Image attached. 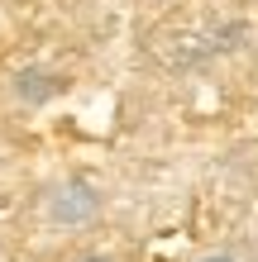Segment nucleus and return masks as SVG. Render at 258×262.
I'll use <instances>...</instances> for the list:
<instances>
[{
	"instance_id": "f257e3e1",
	"label": "nucleus",
	"mask_w": 258,
	"mask_h": 262,
	"mask_svg": "<svg viewBox=\"0 0 258 262\" xmlns=\"http://www.w3.org/2000/svg\"><path fill=\"white\" fill-rule=\"evenodd\" d=\"M43 214H48V224H57V229H86L101 214V195H96V186H86L82 177H63V181H53V186L43 191Z\"/></svg>"
},
{
	"instance_id": "f03ea898",
	"label": "nucleus",
	"mask_w": 258,
	"mask_h": 262,
	"mask_svg": "<svg viewBox=\"0 0 258 262\" xmlns=\"http://www.w3.org/2000/svg\"><path fill=\"white\" fill-rule=\"evenodd\" d=\"M196 262H239V257H234V253H201Z\"/></svg>"
},
{
	"instance_id": "7ed1b4c3",
	"label": "nucleus",
	"mask_w": 258,
	"mask_h": 262,
	"mask_svg": "<svg viewBox=\"0 0 258 262\" xmlns=\"http://www.w3.org/2000/svg\"><path fill=\"white\" fill-rule=\"evenodd\" d=\"M72 262H110V257H101V253H82V257H72Z\"/></svg>"
}]
</instances>
